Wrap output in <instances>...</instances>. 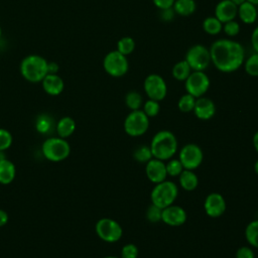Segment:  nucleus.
I'll return each mask as SVG.
<instances>
[{
  "instance_id": "obj_29",
  "label": "nucleus",
  "mask_w": 258,
  "mask_h": 258,
  "mask_svg": "<svg viewBox=\"0 0 258 258\" xmlns=\"http://www.w3.org/2000/svg\"><path fill=\"white\" fill-rule=\"evenodd\" d=\"M196 100H197V98H195L194 96H191L187 93L182 95L177 102V107H178L179 111H181L183 113H188V112L194 111Z\"/></svg>"
},
{
  "instance_id": "obj_20",
  "label": "nucleus",
  "mask_w": 258,
  "mask_h": 258,
  "mask_svg": "<svg viewBox=\"0 0 258 258\" xmlns=\"http://www.w3.org/2000/svg\"><path fill=\"white\" fill-rule=\"evenodd\" d=\"M180 186L186 191L195 190L199 185V177L194 170L183 169L178 175Z\"/></svg>"
},
{
  "instance_id": "obj_31",
  "label": "nucleus",
  "mask_w": 258,
  "mask_h": 258,
  "mask_svg": "<svg viewBox=\"0 0 258 258\" xmlns=\"http://www.w3.org/2000/svg\"><path fill=\"white\" fill-rule=\"evenodd\" d=\"M245 72L251 77H258V52H255L247 57L244 61Z\"/></svg>"
},
{
  "instance_id": "obj_6",
  "label": "nucleus",
  "mask_w": 258,
  "mask_h": 258,
  "mask_svg": "<svg viewBox=\"0 0 258 258\" xmlns=\"http://www.w3.org/2000/svg\"><path fill=\"white\" fill-rule=\"evenodd\" d=\"M149 118L140 110L131 111L124 121V130L131 137H139L147 132Z\"/></svg>"
},
{
  "instance_id": "obj_13",
  "label": "nucleus",
  "mask_w": 258,
  "mask_h": 258,
  "mask_svg": "<svg viewBox=\"0 0 258 258\" xmlns=\"http://www.w3.org/2000/svg\"><path fill=\"white\" fill-rule=\"evenodd\" d=\"M204 209L206 214L211 218H219L226 211V201L219 192H212L207 196Z\"/></svg>"
},
{
  "instance_id": "obj_36",
  "label": "nucleus",
  "mask_w": 258,
  "mask_h": 258,
  "mask_svg": "<svg viewBox=\"0 0 258 258\" xmlns=\"http://www.w3.org/2000/svg\"><path fill=\"white\" fill-rule=\"evenodd\" d=\"M138 253H139V251H138L137 246L132 243H129L122 247L120 258H137Z\"/></svg>"
},
{
  "instance_id": "obj_24",
  "label": "nucleus",
  "mask_w": 258,
  "mask_h": 258,
  "mask_svg": "<svg viewBox=\"0 0 258 258\" xmlns=\"http://www.w3.org/2000/svg\"><path fill=\"white\" fill-rule=\"evenodd\" d=\"M191 69L188 66V63L185 61V59L183 60H179L177 61L171 71L172 77L176 80V81H180V82H184L187 77L190 75L191 73Z\"/></svg>"
},
{
  "instance_id": "obj_12",
  "label": "nucleus",
  "mask_w": 258,
  "mask_h": 258,
  "mask_svg": "<svg viewBox=\"0 0 258 258\" xmlns=\"http://www.w3.org/2000/svg\"><path fill=\"white\" fill-rule=\"evenodd\" d=\"M178 159L184 169L195 170L202 164L204 153L199 145L188 143L180 149Z\"/></svg>"
},
{
  "instance_id": "obj_48",
  "label": "nucleus",
  "mask_w": 258,
  "mask_h": 258,
  "mask_svg": "<svg viewBox=\"0 0 258 258\" xmlns=\"http://www.w3.org/2000/svg\"><path fill=\"white\" fill-rule=\"evenodd\" d=\"M254 170H255V172L258 174V159L256 160V162H255V164H254Z\"/></svg>"
},
{
  "instance_id": "obj_8",
  "label": "nucleus",
  "mask_w": 258,
  "mask_h": 258,
  "mask_svg": "<svg viewBox=\"0 0 258 258\" xmlns=\"http://www.w3.org/2000/svg\"><path fill=\"white\" fill-rule=\"evenodd\" d=\"M95 230L98 237L107 243H115L119 241L123 235L120 224L110 218L100 219L96 223Z\"/></svg>"
},
{
  "instance_id": "obj_47",
  "label": "nucleus",
  "mask_w": 258,
  "mask_h": 258,
  "mask_svg": "<svg viewBox=\"0 0 258 258\" xmlns=\"http://www.w3.org/2000/svg\"><path fill=\"white\" fill-rule=\"evenodd\" d=\"M4 159H6L5 154H4V151H3V150H0V161H2V160H4Z\"/></svg>"
},
{
  "instance_id": "obj_41",
  "label": "nucleus",
  "mask_w": 258,
  "mask_h": 258,
  "mask_svg": "<svg viewBox=\"0 0 258 258\" xmlns=\"http://www.w3.org/2000/svg\"><path fill=\"white\" fill-rule=\"evenodd\" d=\"M251 44L255 52H258V26H256L251 34Z\"/></svg>"
},
{
  "instance_id": "obj_30",
  "label": "nucleus",
  "mask_w": 258,
  "mask_h": 258,
  "mask_svg": "<svg viewBox=\"0 0 258 258\" xmlns=\"http://www.w3.org/2000/svg\"><path fill=\"white\" fill-rule=\"evenodd\" d=\"M133 157L136 161L141 162V163H146L148 162L151 158H153L152 153H151V149L149 146L147 145H141L138 146L134 152H133Z\"/></svg>"
},
{
  "instance_id": "obj_26",
  "label": "nucleus",
  "mask_w": 258,
  "mask_h": 258,
  "mask_svg": "<svg viewBox=\"0 0 258 258\" xmlns=\"http://www.w3.org/2000/svg\"><path fill=\"white\" fill-rule=\"evenodd\" d=\"M245 238L250 246L258 249V220L251 221L246 226Z\"/></svg>"
},
{
  "instance_id": "obj_11",
  "label": "nucleus",
  "mask_w": 258,
  "mask_h": 258,
  "mask_svg": "<svg viewBox=\"0 0 258 258\" xmlns=\"http://www.w3.org/2000/svg\"><path fill=\"white\" fill-rule=\"evenodd\" d=\"M143 89L149 99L161 101L166 97L167 86L164 79L157 74L148 75L143 83Z\"/></svg>"
},
{
  "instance_id": "obj_19",
  "label": "nucleus",
  "mask_w": 258,
  "mask_h": 258,
  "mask_svg": "<svg viewBox=\"0 0 258 258\" xmlns=\"http://www.w3.org/2000/svg\"><path fill=\"white\" fill-rule=\"evenodd\" d=\"M240 20L245 24H252L254 23L257 18V6L250 3L249 1H245L241 5L238 6V14Z\"/></svg>"
},
{
  "instance_id": "obj_7",
  "label": "nucleus",
  "mask_w": 258,
  "mask_h": 258,
  "mask_svg": "<svg viewBox=\"0 0 258 258\" xmlns=\"http://www.w3.org/2000/svg\"><path fill=\"white\" fill-rule=\"evenodd\" d=\"M103 67L105 72L114 77L120 78L128 72L129 62L126 55L120 53L117 49L108 52L103 60Z\"/></svg>"
},
{
  "instance_id": "obj_46",
  "label": "nucleus",
  "mask_w": 258,
  "mask_h": 258,
  "mask_svg": "<svg viewBox=\"0 0 258 258\" xmlns=\"http://www.w3.org/2000/svg\"><path fill=\"white\" fill-rule=\"evenodd\" d=\"M235 5H237V6H239V5H241L242 3H244L245 1H247V0H231Z\"/></svg>"
},
{
  "instance_id": "obj_1",
  "label": "nucleus",
  "mask_w": 258,
  "mask_h": 258,
  "mask_svg": "<svg viewBox=\"0 0 258 258\" xmlns=\"http://www.w3.org/2000/svg\"><path fill=\"white\" fill-rule=\"evenodd\" d=\"M209 49L211 62L222 73H233L244 64L245 49L238 41L220 38L215 40Z\"/></svg>"
},
{
  "instance_id": "obj_34",
  "label": "nucleus",
  "mask_w": 258,
  "mask_h": 258,
  "mask_svg": "<svg viewBox=\"0 0 258 258\" xmlns=\"http://www.w3.org/2000/svg\"><path fill=\"white\" fill-rule=\"evenodd\" d=\"M162 217V209L158 208L157 206L151 204L146 210V219L150 223H157L161 221Z\"/></svg>"
},
{
  "instance_id": "obj_52",
  "label": "nucleus",
  "mask_w": 258,
  "mask_h": 258,
  "mask_svg": "<svg viewBox=\"0 0 258 258\" xmlns=\"http://www.w3.org/2000/svg\"><path fill=\"white\" fill-rule=\"evenodd\" d=\"M257 14H258V5H257Z\"/></svg>"
},
{
  "instance_id": "obj_27",
  "label": "nucleus",
  "mask_w": 258,
  "mask_h": 258,
  "mask_svg": "<svg viewBox=\"0 0 258 258\" xmlns=\"http://www.w3.org/2000/svg\"><path fill=\"white\" fill-rule=\"evenodd\" d=\"M125 104L131 110H140L143 105V98L137 91H130L125 96Z\"/></svg>"
},
{
  "instance_id": "obj_16",
  "label": "nucleus",
  "mask_w": 258,
  "mask_h": 258,
  "mask_svg": "<svg viewBox=\"0 0 258 258\" xmlns=\"http://www.w3.org/2000/svg\"><path fill=\"white\" fill-rule=\"evenodd\" d=\"M238 14V6L231 0H221L215 7V17L222 23L234 20Z\"/></svg>"
},
{
  "instance_id": "obj_42",
  "label": "nucleus",
  "mask_w": 258,
  "mask_h": 258,
  "mask_svg": "<svg viewBox=\"0 0 258 258\" xmlns=\"http://www.w3.org/2000/svg\"><path fill=\"white\" fill-rule=\"evenodd\" d=\"M174 14H175V13H174V11H173L172 7H171V8H168V9L161 10V17H162V19H163V20H165V21L171 20V19L173 18Z\"/></svg>"
},
{
  "instance_id": "obj_25",
  "label": "nucleus",
  "mask_w": 258,
  "mask_h": 258,
  "mask_svg": "<svg viewBox=\"0 0 258 258\" xmlns=\"http://www.w3.org/2000/svg\"><path fill=\"white\" fill-rule=\"evenodd\" d=\"M203 29L210 35H217L223 30V23L215 16H209L203 21Z\"/></svg>"
},
{
  "instance_id": "obj_15",
  "label": "nucleus",
  "mask_w": 258,
  "mask_h": 258,
  "mask_svg": "<svg viewBox=\"0 0 258 258\" xmlns=\"http://www.w3.org/2000/svg\"><path fill=\"white\" fill-rule=\"evenodd\" d=\"M145 173L147 178L154 184L165 180L167 172L164 161L156 158H151L148 162H146Z\"/></svg>"
},
{
  "instance_id": "obj_51",
  "label": "nucleus",
  "mask_w": 258,
  "mask_h": 258,
  "mask_svg": "<svg viewBox=\"0 0 258 258\" xmlns=\"http://www.w3.org/2000/svg\"><path fill=\"white\" fill-rule=\"evenodd\" d=\"M0 37H1V27H0Z\"/></svg>"
},
{
  "instance_id": "obj_50",
  "label": "nucleus",
  "mask_w": 258,
  "mask_h": 258,
  "mask_svg": "<svg viewBox=\"0 0 258 258\" xmlns=\"http://www.w3.org/2000/svg\"><path fill=\"white\" fill-rule=\"evenodd\" d=\"M104 258H119V257H116V256H106Z\"/></svg>"
},
{
  "instance_id": "obj_21",
  "label": "nucleus",
  "mask_w": 258,
  "mask_h": 258,
  "mask_svg": "<svg viewBox=\"0 0 258 258\" xmlns=\"http://www.w3.org/2000/svg\"><path fill=\"white\" fill-rule=\"evenodd\" d=\"M16 175V168L12 161L7 158L0 161V183L9 184Z\"/></svg>"
},
{
  "instance_id": "obj_17",
  "label": "nucleus",
  "mask_w": 258,
  "mask_h": 258,
  "mask_svg": "<svg viewBox=\"0 0 258 258\" xmlns=\"http://www.w3.org/2000/svg\"><path fill=\"white\" fill-rule=\"evenodd\" d=\"M194 113L198 119L210 120L216 113L215 103L211 99L204 96L197 98Z\"/></svg>"
},
{
  "instance_id": "obj_5",
  "label": "nucleus",
  "mask_w": 258,
  "mask_h": 258,
  "mask_svg": "<svg viewBox=\"0 0 258 258\" xmlns=\"http://www.w3.org/2000/svg\"><path fill=\"white\" fill-rule=\"evenodd\" d=\"M43 156L53 162L64 160L71 152V146L64 138L51 137L46 139L41 146Z\"/></svg>"
},
{
  "instance_id": "obj_3",
  "label": "nucleus",
  "mask_w": 258,
  "mask_h": 258,
  "mask_svg": "<svg viewBox=\"0 0 258 258\" xmlns=\"http://www.w3.org/2000/svg\"><path fill=\"white\" fill-rule=\"evenodd\" d=\"M48 62L45 58L37 54H30L23 58L20 64L22 77L31 83H38L48 74Z\"/></svg>"
},
{
  "instance_id": "obj_4",
  "label": "nucleus",
  "mask_w": 258,
  "mask_h": 258,
  "mask_svg": "<svg viewBox=\"0 0 258 258\" xmlns=\"http://www.w3.org/2000/svg\"><path fill=\"white\" fill-rule=\"evenodd\" d=\"M178 195L177 185L173 181L163 180L154 185L151 190V204L164 209L174 203Z\"/></svg>"
},
{
  "instance_id": "obj_38",
  "label": "nucleus",
  "mask_w": 258,
  "mask_h": 258,
  "mask_svg": "<svg viewBox=\"0 0 258 258\" xmlns=\"http://www.w3.org/2000/svg\"><path fill=\"white\" fill-rule=\"evenodd\" d=\"M51 128V120L47 116H40L36 122V129L38 132L45 133Z\"/></svg>"
},
{
  "instance_id": "obj_14",
  "label": "nucleus",
  "mask_w": 258,
  "mask_h": 258,
  "mask_svg": "<svg viewBox=\"0 0 258 258\" xmlns=\"http://www.w3.org/2000/svg\"><path fill=\"white\" fill-rule=\"evenodd\" d=\"M186 212L179 206L170 205L162 209L161 221L171 227H178L185 223L186 221Z\"/></svg>"
},
{
  "instance_id": "obj_37",
  "label": "nucleus",
  "mask_w": 258,
  "mask_h": 258,
  "mask_svg": "<svg viewBox=\"0 0 258 258\" xmlns=\"http://www.w3.org/2000/svg\"><path fill=\"white\" fill-rule=\"evenodd\" d=\"M12 144V135L6 129H0V150L8 149Z\"/></svg>"
},
{
  "instance_id": "obj_2",
  "label": "nucleus",
  "mask_w": 258,
  "mask_h": 258,
  "mask_svg": "<svg viewBox=\"0 0 258 258\" xmlns=\"http://www.w3.org/2000/svg\"><path fill=\"white\" fill-rule=\"evenodd\" d=\"M177 140L175 135L168 130L158 131L150 142V149L153 158L165 161L173 157L177 150Z\"/></svg>"
},
{
  "instance_id": "obj_43",
  "label": "nucleus",
  "mask_w": 258,
  "mask_h": 258,
  "mask_svg": "<svg viewBox=\"0 0 258 258\" xmlns=\"http://www.w3.org/2000/svg\"><path fill=\"white\" fill-rule=\"evenodd\" d=\"M8 214L4 210H0V227L6 225L8 223Z\"/></svg>"
},
{
  "instance_id": "obj_33",
  "label": "nucleus",
  "mask_w": 258,
  "mask_h": 258,
  "mask_svg": "<svg viewBox=\"0 0 258 258\" xmlns=\"http://www.w3.org/2000/svg\"><path fill=\"white\" fill-rule=\"evenodd\" d=\"M165 167H166L167 175H170V176H178L181 173V171L184 169L179 159H175V158H170L169 161L165 164Z\"/></svg>"
},
{
  "instance_id": "obj_44",
  "label": "nucleus",
  "mask_w": 258,
  "mask_h": 258,
  "mask_svg": "<svg viewBox=\"0 0 258 258\" xmlns=\"http://www.w3.org/2000/svg\"><path fill=\"white\" fill-rule=\"evenodd\" d=\"M57 70H58V67L55 62H48V66H47L48 74H56Z\"/></svg>"
},
{
  "instance_id": "obj_35",
  "label": "nucleus",
  "mask_w": 258,
  "mask_h": 258,
  "mask_svg": "<svg viewBox=\"0 0 258 258\" xmlns=\"http://www.w3.org/2000/svg\"><path fill=\"white\" fill-rule=\"evenodd\" d=\"M223 31L230 37L236 36L240 32V24L235 19L223 23Z\"/></svg>"
},
{
  "instance_id": "obj_22",
  "label": "nucleus",
  "mask_w": 258,
  "mask_h": 258,
  "mask_svg": "<svg viewBox=\"0 0 258 258\" xmlns=\"http://www.w3.org/2000/svg\"><path fill=\"white\" fill-rule=\"evenodd\" d=\"M172 9L179 16H189L196 11L197 3L195 0H175Z\"/></svg>"
},
{
  "instance_id": "obj_32",
  "label": "nucleus",
  "mask_w": 258,
  "mask_h": 258,
  "mask_svg": "<svg viewBox=\"0 0 258 258\" xmlns=\"http://www.w3.org/2000/svg\"><path fill=\"white\" fill-rule=\"evenodd\" d=\"M143 109L142 111L145 113V115L148 118L151 117H155L158 115L159 111H160V105L158 101L152 100V99H148L143 105H142Z\"/></svg>"
},
{
  "instance_id": "obj_28",
  "label": "nucleus",
  "mask_w": 258,
  "mask_h": 258,
  "mask_svg": "<svg viewBox=\"0 0 258 258\" xmlns=\"http://www.w3.org/2000/svg\"><path fill=\"white\" fill-rule=\"evenodd\" d=\"M134 48H135V41L131 36H124L120 38L117 42V50L124 55H128L132 53Z\"/></svg>"
},
{
  "instance_id": "obj_49",
  "label": "nucleus",
  "mask_w": 258,
  "mask_h": 258,
  "mask_svg": "<svg viewBox=\"0 0 258 258\" xmlns=\"http://www.w3.org/2000/svg\"><path fill=\"white\" fill-rule=\"evenodd\" d=\"M247 1H249L250 3H252V4H254V5H258V0H247Z\"/></svg>"
},
{
  "instance_id": "obj_45",
  "label": "nucleus",
  "mask_w": 258,
  "mask_h": 258,
  "mask_svg": "<svg viewBox=\"0 0 258 258\" xmlns=\"http://www.w3.org/2000/svg\"><path fill=\"white\" fill-rule=\"evenodd\" d=\"M253 145H254V148H255V150L257 151V153H258V131L254 134V136H253Z\"/></svg>"
},
{
  "instance_id": "obj_18",
  "label": "nucleus",
  "mask_w": 258,
  "mask_h": 258,
  "mask_svg": "<svg viewBox=\"0 0 258 258\" xmlns=\"http://www.w3.org/2000/svg\"><path fill=\"white\" fill-rule=\"evenodd\" d=\"M41 82H42L43 90L48 95L56 96L63 91V88H64L63 81L56 74H47Z\"/></svg>"
},
{
  "instance_id": "obj_40",
  "label": "nucleus",
  "mask_w": 258,
  "mask_h": 258,
  "mask_svg": "<svg viewBox=\"0 0 258 258\" xmlns=\"http://www.w3.org/2000/svg\"><path fill=\"white\" fill-rule=\"evenodd\" d=\"M152 1L157 8H159L160 10H164V9L171 8L175 0H152Z\"/></svg>"
},
{
  "instance_id": "obj_39",
  "label": "nucleus",
  "mask_w": 258,
  "mask_h": 258,
  "mask_svg": "<svg viewBox=\"0 0 258 258\" xmlns=\"http://www.w3.org/2000/svg\"><path fill=\"white\" fill-rule=\"evenodd\" d=\"M236 258H255V254L251 247L242 246L237 250Z\"/></svg>"
},
{
  "instance_id": "obj_23",
  "label": "nucleus",
  "mask_w": 258,
  "mask_h": 258,
  "mask_svg": "<svg viewBox=\"0 0 258 258\" xmlns=\"http://www.w3.org/2000/svg\"><path fill=\"white\" fill-rule=\"evenodd\" d=\"M76 129V122L71 117H62L56 124V132L58 137L67 138L71 136Z\"/></svg>"
},
{
  "instance_id": "obj_9",
  "label": "nucleus",
  "mask_w": 258,
  "mask_h": 258,
  "mask_svg": "<svg viewBox=\"0 0 258 258\" xmlns=\"http://www.w3.org/2000/svg\"><path fill=\"white\" fill-rule=\"evenodd\" d=\"M184 59L191 71H205L211 63L210 49L203 44H195L188 48Z\"/></svg>"
},
{
  "instance_id": "obj_10",
  "label": "nucleus",
  "mask_w": 258,
  "mask_h": 258,
  "mask_svg": "<svg viewBox=\"0 0 258 258\" xmlns=\"http://www.w3.org/2000/svg\"><path fill=\"white\" fill-rule=\"evenodd\" d=\"M210 85V79L204 71H192L184 81L186 93L195 98L203 97L208 92Z\"/></svg>"
}]
</instances>
